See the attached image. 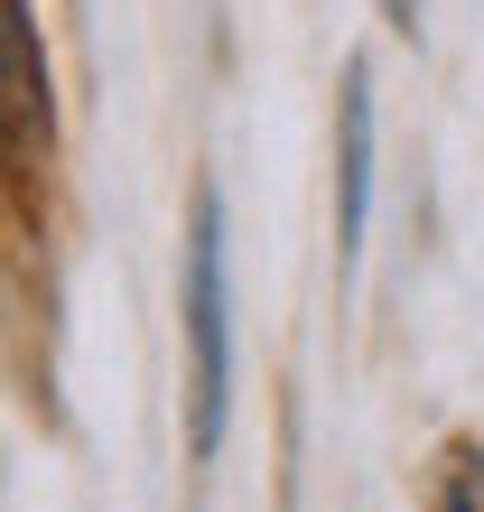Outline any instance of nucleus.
I'll return each mask as SVG.
<instances>
[{
	"mask_svg": "<svg viewBox=\"0 0 484 512\" xmlns=\"http://www.w3.org/2000/svg\"><path fill=\"white\" fill-rule=\"evenodd\" d=\"M10 131L19 149H38L47 140V56H38V19H28V0H10Z\"/></svg>",
	"mask_w": 484,
	"mask_h": 512,
	"instance_id": "obj_3",
	"label": "nucleus"
},
{
	"mask_svg": "<svg viewBox=\"0 0 484 512\" xmlns=\"http://www.w3.org/2000/svg\"><path fill=\"white\" fill-rule=\"evenodd\" d=\"M391 10V28H419V10H429V0H382Z\"/></svg>",
	"mask_w": 484,
	"mask_h": 512,
	"instance_id": "obj_5",
	"label": "nucleus"
},
{
	"mask_svg": "<svg viewBox=\"0 0 484 512\" xmlns=\"http://www.w3.org/2000/svg\"><path fill=\"white\" fill-rule=\"evenodd\" d=\"M363 224H373V75H345V149H336V252H363Z\"/></svg>",
	"mask_w": 484,
	"mask_h": 512,
	"instance_id": "obj_2",
	"label": "nucleus"
},
{
	"mask_svg": "<svg viewBox=\"0 0 484 512\" xmlns=\"http://www.w3.org/2000/svg\"><path fill=\"white\" fill-rule=\"evenodd\" d=\"M429 512H484V447H447L438 457V494H429Z\"/></svg>",
	"mask_w": 484,
	"mask_h": 512,
	"instance_id": "obj_4",
	"label": "nucleus"
},
{
	"mask_svg": "<svg viewBox=\"0 0 484 512\" xmlns=\"http://www.w3.org/2000/svg\"><path fill=\"white\" fill-rule=\"evenodd\" d=\"M187 354H196V457L224 447L233 419V280H224V196L196 187L187 215Z\"/></svg>",
	"mask_w": 484,
	"mask_h": 512,
	"instance_id": "obj_1",
	"label": "nucleus"
}]
</instances>
